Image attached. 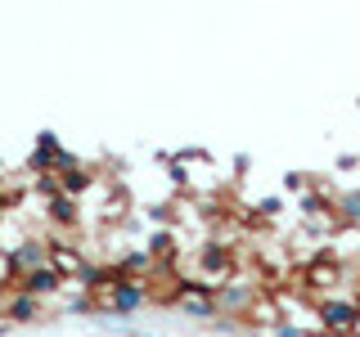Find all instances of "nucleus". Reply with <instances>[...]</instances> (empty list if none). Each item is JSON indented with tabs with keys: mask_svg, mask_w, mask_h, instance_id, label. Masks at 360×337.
<instances>
[{
	"mask_svg": "<svg viewBox=\"0 0 360 337\" xmlns=\"http://www.w3.org/2000/svg\"><path fill=\"white\" fill-rule=\"evenodd\" d=\"M212 297H217V310L221 319H248V315L257 310V301H262V292H257L252 279H221V284H212Z\"/></svg>",
	"mask_w": 360,
	"mask_h": 337,
	"instance_id": "3",
	"label": "nucleus"
},
{
	"mask_svg": "<svg viewBox=\"0 0 360 337\" xmlns=\"http://www.w3.org/2000/svg\"><path fill=\"white\" fill-rule=\"evenodd\" d=\"M356 108H360V99H356Z\"/></svg>",
	"mask_w": 360,
	"mask_h": 337,
	"instance_id": "21",
	"label": "nucleus"
},
{
	"mask_svg": "<svg viewBox=\"0 0 360 337\" xmlns=\"http://www.w3.org/2000/svg\"><path fill=\"white\" fill-rule=\"evenodd\" d=\"M194 265H198V275H202V279H212V284L230 279V265H234L230 243H221V239H202V243H198V252H194Z\"/></svg>",
	"mask_w": 360,
	"mask_h": 337,
	"instance_id": "6",
	"label": "nucleus"
},
{
	"mask_svg": "<svg viewBox=\"0 0 360 337\" xmlns=\"http://www.w3.org/2000/svg\"><path fill=\"white\" fill-rule=\"evenodd\" d=\"M356 166H360L356 153H342V157H338V171H356Z\"/></svg>",
	"mask_w": 360,
	"mask_h": 337,
	"instance_id": "19",
	"label": "nucleus"
},
{
	"mask_svg": "<svg viewBox=\"0 0 360 337\" xmlns=\"http://www.w3.org/2000/svg\"><path fill=\"white\" fill-rule=\"evenodd\" d=\"M279 211H284V202H279V198H262V202H257V216H266V220H275Z\"/></svg>",
	"mask_w": 360,
	"mask_h": 337,
	"instance_id": "17",
	"label": "nucleus"
},
{
	"mask_svg": "<svg viewBox=\"0 0 360 337\" xmlns=\"http://www.w3.org/2000/svg\"><path fill=\"white\" fill-rule=\"evenodd\" d=\"M112 270H117L122 279H144V275H153V270H158V261L144 252V247H135V252H122Z\"/></svg>",
	"mask_w": 360,
	"mask_h": 337,
	"instance_id": "12",
	"label": "nucleus"
},
{
	"mask_svg": "<svg viewBox=\"0 0 360 337\" xmlns=\"http://www.w3.org/2000/svg\"><path fill=\"white\" fill-rule=\"evenodd\" d=\"M59 153H63V140H59L54 131H41V135H37V149H32V157H27V171H32V176H54Z\"/></svg>",
	"mask_w": 360,
	"mask_h": 337,
	"instance_id": "10",
	"label": "nucleus"
},
{
	"mask_svg": "<svg viewBox=\"0 0 360 337\" xmlns=\"http://www.w3.org/2000/svg\"><path fill=\"white\" fill-rule=\"evenodd\" d=\"M315 319H320L324 337H356L360 333V297L329 292V297L315 301Z\"/></svg>",
	"mask_w": 360,
	"mask_h": 337,
	"instance_id": "2",
	"label": "nucleus"
},
{
	"mask_svg": "<svg viewBox=\"0 0 360 337\" xmlns=\"http://www.w3.org/2000/svg\"><path fill=\"white\" fill-rule=\"evenodd\" d=\"M297 216H302V220H338V207H333V198H324V194H315V189H307V194L297 198Z\"/></svg>",
	"mask_w": 360,
	"mask_h": 337,
	"instance_id": "11",
	"label": "nucleus"
},
{
	"mask_svg": "<svg viewBox=\"0 0 360 337\" xmlns=\"http://www.w3.org/2000/svg\"><path fill=\"white\" fill-rule=\"evenodd\" d=\"M14 288H22V292H32V297H59V292L68 288V275L59 265H41V270H32V275H22Z\"/></svg>",
	"mask_w": 360,
	"mask_h": 337,
	"instance_id": "9",
	"label": "nucleus"
},
{
	"mask_svg": "<svg viewBox=\"0 0 360 337\" xmlns=\"http://www.w3.org/2000/svg\"><path fill=\"white\" fill-rule=\"evenodd\" d=\"M77 166H82V153L63 149V153H59V162H54V176H63V171H77Z\"/></svg>",
	"mask_w": 360,
	"mask_h": 337,
	"instance_id": "16",
	"label": "nucleus"
},
{
	"mask_svg": "<svg viewBox=\"0 0 360 337\" xmlns=\"http://www.w3.org/2000/svg\"><path fill=\"white\" fill-rule=\"evenodd\" d=\"M41 216H45V225H50V230L72 234V230H82V202L68 198V194H54V198L41 202Z\"/></svg>",
	"mask_w": 360,
	"mask_h": 337,
	"instance_id": "7",
	"label": "nucleus"
},
{
	"mask_svg": "<svg viewBox=\"0 0 360 337\" xmlns=\"http://www.w3.org/2000/svg\"><path fill=\"white\" fill-rule=\"evenodd\" d=\"M0 319L5 324H41L45 319V301L32 297V292H22V288H14L5 301H0Z\"/></svg>",
	"mask_w": 360,
	"mask_h": 337,
	"instance_id": "8",
	"label": "nucleus"
},
{
	"mask_svg": "<svg viewBox=\"0 0 360 337\" xmlns=\"http://www.w3.org/2000/svg\"><path fill=\"white\" fill-rule=\"evenodd\" d=\"M284 189H297V194H307V189H311V180L302 176V171H288V176H284Z\"/></svg>",
	"mask_w": 360,
	"mask_h": 337,
	"instance_id": "18",
	"label": "nucleus"
},
{
	"mask_svg": "<svg viewBox=\"0 0 360 337\" xmlns=\"http://www.w3.org/2000/svg\"><path fill=\"white\" fill-rule=\"evenodd\" d=\"M275 337H307V333H302L297 324H279V329H275Z\"/></svg>",
	"mask_w": 360,
	"mask_h": 337,
	"instance_id": "20",
	"label": "nucleus"
},
{
	"mask_svg": "<svg viewBox=\"0 0 360 337\" xmlns=\"http://www.w3.org/2000/svg\"><path fill=\"white\" fill-rule=\"evenodd\" d=\"M95 180H99V176H95V171H90V166L82 162L77 171H63V176H59V189H63L68 198H77V202H82V198L90 194V189H95Z\"/></svg>",
	"mask_w": 360,
	"mask_h": 337,
	"instance_id": "13",
	"label": "nucleus"
},
{
	"mask_svg": "<svg viewBox=\"0 0 360 337\" xmlns=\"http://www.w3.org/2000/svg\"><path fill=\"white\" fill-rule=\"evenodd\" d=\"M144 252H149V256H153V261H158V265H162V261H167V256H172V252H176V234H172V230H158V234H149V239H144Z\"/></svg>",
	"mask_w": 360,
	"mask_h": 337,
	"instance_id": "15",
	"label": "nucleus"
},
{
	"mask_svg": "<svg viewBox=\"0 0 360 337\" xmlns=\"http://www.w3.org/2000/svg\"><path fill=\"white\" fill-rule=\"evenodd\" d=\"M149 297H153V292L144 288L140 279H117V284L104 292V310H108V315H117V319H131L135 310L149 306Z\"/></svg>",
	"mask_w": 360,
	"mask_h": 337,
	"instance_id": "5",
	"label": "nucleus"
},
{
	"mask_svg": "<svg viewBox=\"0 0 360 337\" xmlns=\"http://www.w3.org/2000/svg\"><path fill=\"white\" fill-rule=\"evenodd\" d=\"M333 207H338V220H342V225L360 230V185L356 189H342V194L333 198Z\"/></svg>",
	"mask_w": 360,
	"mask_h": 337,
	"instance_id": "14",
	"label": "nucleus"
},
{
	"mask_svg": "<svg viewBox=\"0 0 360 337\" xmlns=\"http://www.w3.org/2000/svg\"><path fill=\"white\" fill-rule=\"evenodd\" d=\"M54 247H59V239H50V234H22L18 243H5V252H0V261H5V279L18 284L22 275H32V270L54 265Z\"/></svg>",
	"mask_w": 360,
	"mask_h": 337,
	"instance_id": "1",
	"label": "nucleus"
},
{
	"mask_svg": "<svg viewBox=\"0 0 360 337\" xmlns=\"http://www.w3.org/2000/svg\"><path fill=\"white\" fill-rule=\"evenodd\" d=\"M176 315L180 319H194V324H217V297H212V284L202 279H180L176 284Z\"/></svg>",
	"mask_w": 360,
	"mask_h": 337,
	"instance_id": "4",
	"label": "nucleus"
}]
</instances>
